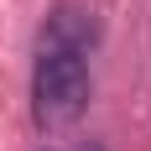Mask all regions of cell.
Segmentation results:
<instances>
[{
	"label": "cell",
	"instance_id": "6da1fadb",
	"mask_svg": "<svg viewBox=\"0 0 151 151\" xmlns=\"http://www.w3.org/2000/svg\"><path fill=\"white\" fill-rule=\"evenodd\" d=\"M94 73H89V52L78 47H42L37 42V63H31V115L42 130L78 120L89 109Z\"/></svg>",
	"mask_w": 151,
	"mask_h": 151
},
{
	"label": "cell",
	"instance_id": "7a4b0ae2",
	"mask_svg": "<svg viewBox=\"0 0 151 151\" xmlns=\"http://www.w3.org/2000/svg\"><path fill=\"white\" fill-rule=\"evenodd\" d=\"M37 42L42 47H78V52H94V47H99V21H94V11L63 0V5H52V16L42 21Z\"/></svg>",
	"mask_w": 151,
	"mask_h": 151
},
{
	"label": "cell",
	"instance_id": "3957f363",
	"mask_svg": "<svg viewBox=\"0 0 151 151\" xmlns=\"http://www.w3.org/2000/svg\"><path fill=\"white\" fill-rule=\"evenodd\" d=\"M73 151H104V146H99V141H83V146H73Z\"/></svg>",
	"mask_w": 151,
	"mask_h": 151
}]
</instances>
